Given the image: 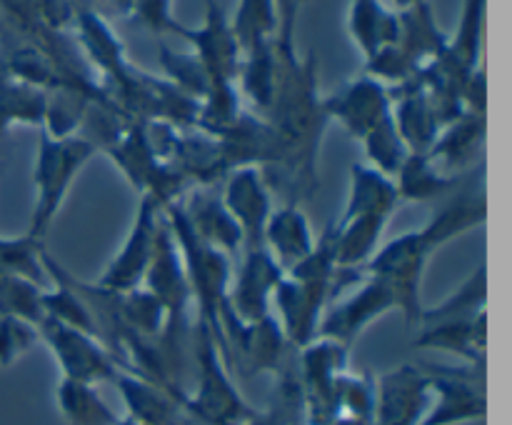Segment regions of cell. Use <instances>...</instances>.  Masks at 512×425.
Returning a JSON list of instances; mask_svg holds the SVG:
<instances>
[{"mask_svg": "<svg viewBox=\"0 0 512 425\" xmlns=\"http://www.w3.org/2000/svg\"><path fill=\"white\" fill-rule=\"evenodd\" d=\"M338 265L333 253V223L315 240L313 253L283 275L273 293L275 318L295 350L318 338L320 320L335 300Z\"/></svg>", "mask_w": 512, "mask_h": 425, "instance_id": "1", "label": "cell"}, {"mask_svg": "<svg viewBox=\"0 0 512 425\" xmlns=\"http://www.w3.org/2000/svg\"><path fill=\"white\" fill-rule=\"evenodd\" d=\"M423 285L408 283V280L393 278V275L363 273V278L353 285L343 300H333L320 320L318 335L333 338L338 343L353 348L355 340L383 315L403 313L405 325L410 330L420 325L423 315V298H420Z\"/></svg>", "mask_w": 512, "mask_h": 425, "instance_id": "2", "label": "cell"}, {"mask_svg": "<svg viewBox=\"0 0 512 425\" xmlns=\"http://www.w3.org/2000/svg\"><path fill=\"white\" fill-rule=\"evenodd\" d=\"M190 350L195 360V390L185 393L183 410L200 425H245L258 410L243 398L233 373L225 365L213 335L200 320H193Z\"/></svg>", "mask_w": 512, "mask_h": 425, "instance_id": "3", "label": "cell"}, {"mask_svg": "<svg viewBox=\"0 0 512 425\" xmlns=\"http://www.w3.org/2000/svg\"><path fill=\"white\" fill-rule=\"evenodd\" d=\"M95 153H98V148L80 133L68 135V138H53L45 130H40L38 153H35L33 165L35 203L25 235L45 240L50 225L68 200L75 178Z\"/></svg>", "mask_w": 512, "mask_h": 425, "instance_id": "4", "label": "cell"}, {"mask_svg": "<svg viewBox=\"0 0 512 425\" xmlns=\"http://www.w3.org/2000/svg\"><path fill=\"white\" fill-rule=\"evenodd\" d=\"M400 30L393 45L365 60V75L378 78L388 88L405 83L428 63H433L450 43V33L438 25L430 0L398 10Z\"/></svg>", "mask_w": 512, "mask_h": 425, "instance_id": "5", "label": "cell"}, {"mask_svg": "<svg viewBox=\"0 0 512 425\" xmlns=\"http://www.w3.org/2000/svg\"><path fill=\"white\" fill-rule=\"evenodd\" d=\"M103 153L118 165L130 185L140 195H150L160 208L183 198L193 185L178 173L170 163H165L148 143L143 120H133L118 138L105 145Z\"/></svg>", "mask_w": 512, "mask_h": 425, "instance_id": "6", "label": "cell"}, {"mask_svg": "<svg viewBox=\"0 0 512 425\" xmlns=\"http://www.w3.org/2000/svg\"><path fill=\"white\" fill-rule=\"evenodd\" d=\"M430 378V408L423 425L480 423L488 415V365L423 363Z\"/></svg>", "mask_w": 512, "mask_h": 425, "instance_id": "7", "label": "cell"}, {"mask_svg": "<svg viewBox=\"0 0 512 425\" xmlns=\"http://www.w3.org/2000/svg\"><path fill=\"white\" fill-rule=\"evenodd\" d=\"M348 345L318 335L298 348L300 390H303L305 425H333L338 420V385L350 370Z\"/></svg>", "mask_w": 512, "mask_h": 425, "instance_id": "8", "label": "cell"}, {"mask_svg": "<svg viewBox=\"0 0 512 425\" xmlns=\"http://www.w3.org/2000/svg\"><path fill=\"white\" fill-rule=\"evenodd\" d=\"M38 330L40 343L48 345L53 358L58 360L63 378L88 385L113 383L118 378L120 365L95 335L70 328L53 318H45Z\"/></svg>", "mask_w": 512, "mask_h": 425, "instance_id": "9", "label": "cell"}, {"mask_svg": "<svg viewBox=\"0 0 512 425\" xmlns=\"http://www.w3.org/2000/svg\"><path fill=\"white\" fill-rule=\"evenodd\" d=\"M160 223H163V208L150 195H140L133 225H130L123 245L113 255V260L105 265L95 283L113 290V293H128V290L140 288L150 263H153Z\"/></svg>", "mask_w": 512, "mask_h": 425, "instance_id": "10", "label": "cell"}, {"mask_svg": "<svg viewBox=\"0 0 512 425\" xmlns=\"http://www.w3.org/2000/svg\"><path fill=\"white\" fill-rule=\"evenodd\" d=\"M283 275L285 270L275 263L265 245L240 250L228 290V303L235 318L243 323H258L268 318L273 313V293Z\"/></svg>", "mask_w": 512, "mask_h": 425, "instance_id": "11", "label": "cell"}, {"mask_svg": "<svg viewBox=\"0 0 512 425\" xmlns=\"http://www.w3.org/2000/svg\"><path fill=\"white\" fill-rule=\"evenodd\" d=\"M175 35L193 45L195 58L203 63L210 78V88L238 85L243 53H240V45L235 40L233 28H230L228 15L215 0H205V23L200 28H185L183 23H178Z\"/></svg>", "mask_w": 512, "mask_h": 425, "instance_id": "12", "label": "cell"}, {"mask_svg": "<svg viewBox=\"0 0 512 425\" xmlns=\"http://www.w3.org/2000/svg\"><path fill=\"white\" fill-rule=\"evenodd\" d=\"M430 408V378L423 365L403 363L375 375L373 425H423Z\"/></svg>", "mask_w": 512, "mask_h": 425, "instance_id": "13", "label": "cell"}, {"mask_svg": "<svg viewBox=\"0 0 512 425\" xmlns=\"http://www.w3.org/2000/svg\"><path fill=\"white\" fill-rule=\"evenodd\" d=\"M323 108L330 120H338L348 130L350 138L363 140L370 130L393 115V100L388 85L363 73L323 98Z\"/></svg>", "mask_w": 512, "mask_h": 425, "instance_id": "14", "label": "cell"}, {"mask_svg": "<svg viewBox=\"0 0 512 425\" xmlns=\"http://www.w3.org/2000/svg\"><path fill=\"white\" fill-rule=\"evenodd\" d=\"M223 203L230 210V215L238 223L243 233V248H260L268 225L270 213H273V193L265 183L263 170L248 165V168H235L228 173L223 188Z\"/></svg>", "mask_w": 512, "mask_h": 425, "instance_id": "15", "label": "cell"}, {"mask_svg": "<svg viewBox=\"0 0 512 425\" xmlns=\"http://www.w3.org/2000/svg\"><path fill=\"white\" fill-rule=\"evenodd\" d=\"M73 35L103 88L123 80L128 75V70L133 68V63L125 55L123 40L115 35V30L110 28V23L98 10H75Z\"/></svg>", "mask_w": 512, "mask_h": 425, "instance_id": "16", "label": "cell"}, {"mask_svg": "<svg viewBox=\"0 0 512 425\" xmlns=\"http://www.w3.org/2000/svg\"><path fill=\"white\" fill-rule=\"evenodd\" d=\"M178 203L198 240L220 250L228 258H238L243 250V233L230 210L225 208L223 198L215 195L213 188H190Z\"/></svg>", "mask_w": 512, "mask_h": 425, "instance_id": "17", "label": "cell"}, {"mask_svg": "<svg viewBox=\"0 0 512 425\" xmlns=\"http://www.w3.org/2000/svg\"><path fill=\"white\" fill-rule=\"evenodd\" d=\"M488 135V113L465 110L460 118L445 125L435 138L428 158L448 175H465L483 163V145Z\"/></svg>", "mask_w": 512, "mask_h": 425, "instance_id": "18", "label": "cell"}, {"mask_svg": "<svg viewBox=\"0 0 512 425\" xmlns=\"http://www.w3.org/2000/svg\"><path fill=\"white\" fill-rule=\"evenodd\" d=\"M413 348L440 350L455 355L465 365H488V310L475 318L425 323L413 340Z\"/></svg>", "mask_w": 512, "mask_h": 425, "instance_id": "19", "label": "cell"}, {"mask_svg": "<svg viewBox=\"0 0 512 425\" xmlns=\"http://www.w3.org/2000/svg\"><path fill=\"white\" fill-rule=\"evenodd\" d=\"M390 100H393V120L410 153H428L438 138L440 123L420 75L393 85Z\"/></svg>", "mask_w": 512, "mask_h": 425, "instance_id": "20", "label": "cell"}, {"mask_svg": "<svg viewBox=\"0 0 512 425\" xmlns=\"http://www.w3.org/2000/svg\"><path fill=\"white\" fill-rule=\"evenodd\" d=\"M123 398L128 418L140 425H193L183 403L175 398L163 385L153 383L148 378H140L135 373L120 370L118 378L113 380Z\"/></svg>", "mask_w": 512, "mask_h": 425, "instance_id": "21", "label": "cell"}, {"mask_svg": "<svg viewBox=\"0 0 512 425\" xmlns=\"http://www.w3.org/2000/svg\"><path fill=\"white\" fill-rule=\"evenodd\" d=\"M315 240L318 238L310 228L303 205L285 203L273 208L268 225H265L263 243L285 273L313 253Z\"/></svg>", "mask_w": 512, "mask_h": 425, "instance_id": "22", "label": "cell"}, {"mask_svg": "<svg viewBox=\"0 0 512 425\" xmlns=\"http://www.w3.org/2000/svg\"><path fill=\"white\" fill-rule=\"evenodd\" d=\"M400 195L395 180L380 173L368 163H355L350 168V193L338 220L355 218V215H390L400 208Z\"/></svg>", "mask_w": 512, "mask_h": 425, "instance_id": "23", "label": "cell"}, {"mask_svg": "<svg viewBox=\"0 0 512 425\" xmlns=\"http://www.w3.org/2000/svg\"><path fill=\"white\" fill-rule=\"evenodd\" d=\"M393 180L400 203H435L448 198L463 175L443 173L425 153H410Z\"/></svg>", "mask_w": 512, "mask_h": 425, "instance_id": "24", "label": "cell"}, {"mask_svg": "<svg viewBox=\"0 0 512 425\" xmlns=\"http://www.w3.org/2000/svg\"><path fill=\"white\" fill-rule=\"evenodd\" d=\"M398 10H388L380 0H353L348 10V33L365 60L373 58L385 45L398 40Z\"/></svg>", "mask_w": 512, "mask_h": 425, "instance_id": "25", "label": "cell"}, {"mask_svg": "<svg viewBox=\"0 0 512 425\" xmlns=\"http://www.w3.org/2000/svg\"><path fill=\"white\" fill-rule=\"evenodd\" d=\"M485 8H488V0H463L458 28L450 35L448 48L443 50L445 58L468 75L483 68Z\"/></svg>", "mask_w": 512, "mask_h": 425, "instance_id": "26", "label": "cell"}, {"mask_svg": "<svg viewBox=\"0 0 512 425\" xmlns=\"http://www.w3.org/2000/svg\"><path fill=\"white\" fill-rule=\"evenodd\" d=\"M48 93L23 83L0 70V135L13 125H38L43 128Z\"/></svg>", "mask_w": 512, "mask_h": 425, "instance_id": "27", "label": "cell"}, {"mask_svg": "<svg viewBox=\"0 0 512 425\" xmlns=\"http://www.w3.org/2000/svg\"><path fill=\"white\" fill-rule=\"evenodd\" d=\"M55 403H58L60 415H63V420L68 425L118 423V415L113 413V408L98 393V385L60 378L58 388H55Z\"/></svg>", "mask_w": 512, "mask_h": 425, "instance_id": "28", "label": "cell"}, {"mask_svg": "<svg viewBox=\"0 0 512 425\" xmlns=\"http://www.w3.org/2000/svg\"><path fill=\"white\" fill-rule=\"evenodd\" d=\"M488 310V263H480L473 275L463 280L448 298L440 300L433 308H423L420 325L438 323V320L475 318Z\"/></svg>", "mask_w": 512, "mask_h": 425, "instance_id": "29", "label": "cell"}, {"mask_svg": "<svg viewBox=\"0 0 512 425\" xmlns=\"http://www.w3.org/2000/svg\"><path fill=\"white\" fill-rule=\"evenodd\" d=\"M275 378L278 380H275L270 405L265 410H258L245 425H305L303 390H300L295 358L285 360Z\"/></svg>", "mask_w": 512, "mask_h": 425, "instance_id": "30", "label": "cell"}, {"mask_svg": "<svg viewBox=\"0 0 512 425\" xmlns=\"http://www.w3.org/2000/svg\"><path fill=\"white\" fill-rule=\"evenodd\" d=\"M120 318L130 335L158 345L165 330V305L160 303L158 295L140 285L128 293H120Z\"/></svg>", "mask_w": 512, "mask_h": 425, "instance_id": "31", "label": "cell"}, {"mask_svg": "<svg viewBox=\"0 0 512 425\" xmlns=\"http://www.w3.org/2000/svg\"><path fill=\"white\" fill-rule=\"evenodd\" d=\"M45 243L35 240L30 235H18V238H0V278L3 275H20L33 283L50 288L48 273L43 268Z\"/></svg>", "mask_w": 512, "mask_h": 425, "instance_id": "32", "label": "cell"}, {"mask_svg": "<svg viewBox=\"0 0 512 425\" xmlns=\"http://www.w3.org/2000/svg\"><path fill=\"white\" fill-rule=\"evenodd\" d=\"M48 288L33 283L20 275H3L0 278V320L20 318L40 325L45 320L43 293Z\"/></svg>", "mask_w": 512, "mask_h": 425, "instance_id": "33", "label": "cell"}, {"mask_svg": "<svg viewBox=\"0 0 512 425\" xmlns=\"http://www.w3.org/2000/svg\"><path fill=\"white\" fill-rule=\"evenodd\" d=\"M363 148H365V158H368V165H373L375 170L380 173L390 175L395 178V173L400 170V165L405 163V158L410 155L408 145L405 140L400 138L398 133V125H395L393 115L385 118L378 128L370 130L363 140Z\"/></svg>", "mask_w": 512, "mask_h": 425, "instance_id": "34", "label": "cell"}, {"mask_svg": "<svg viewBox=\"0 0 512 425\" xmlns=\"http://www.w3.org/2000/svg\"><path fill=\"white\" fill-rule=\"evenodd\" d=\"M160 65L165 70V78L190 95L193 100H203L210 90V78L205 73L203 63L195 58V53H178V50L160 45Z\"/></svg>", "mask_w": 512, "mask_h": 425, "instance_id": "35", "label": "cell"}, {"mask_svg": "<svg viewBox=\"0 0 512 425\" xmlns=\"http://www.w3.org/2000/svg\"><path fill=\"white\" fill-rule=\"evenodd\" d=\"M375 408V375L370 373H348L340 378L338 385V420H365L373 423Z\"/></svg>", "mask_w": 512, "mask_h": 425, "instance_id": "36", "label": "cell"}, {"mask_svg": "<svg viewBox=\"0 0 512 425\" xmlns=\"http://www.w3.org/2000/svg\"><path fill=\"white\" fill-rule=\"evenodd\" d=\"M40 343L38 325L20 318L0 320V368H10Z\"/></svg>", "mask_w": 512, "mask_h": 425, "instance_id": "37", "label": "cell"}, {"mask_svg": "<svg viewBox=\"0 0 512 425\" xmlns=\"http://www.w3.org/2000/svg\"><path fill=\"white\" fill-rule=\"evenodd\" d=\"M170 5H173V0H135L130 18H135L140 25H145V28L158 35L175 33L178 20L173 18Z\"/></svg>", "mask_w": 512, "mask_h": 425, "instance_id": "38", "label": "cell"}, {"mask_svg": "<svg viewBox=\"0 0 512 425\" xmlns=\"http://www.w3.org/2000/svg\"><path fill=\"white\" fill-rule=\"evenodd\" d=\"M33 5L43 25H48L53 30H73V0H33Z\"/></svg>", "mask_w": 512, "mask_h": 425, "instance_id": "39", "label": "cell"}, {"mask_svg": "<svg viewBox=\"0 0 512 425\" xmlns=\"http://www.w3.org/2000/svg\"><path fill=\"white\" fill-rule=\"evenodd\" d=\"M105 3H113V5H115V10H118V13L128 15V18H130V10H133L135 0H105Z\"/></svg>", "mask_w": 512, "mask_h": 425, "instance_id": "40", "label": "cell"}, {"mask_svg": "<svg viewBox=\"0 0 512 425\" xmlns=\"http://www.w3.org/2000/svg\"><path fill=\"white\" fill-rule=\"evenodd\" d=\"M393 3H395V8H398V10H405V8H410V5L423 3V0H393Z\"/></svg>", "mask_w": 512, "mask_h": 425, "instance_id": "41", "label": "cell"}, {"mask_svg": "<svg viewBox=\"0 0 512 425\" xmlns=\"http://www.w3.org/2000/svg\"><path fill=\"white\" fill-rule=\"evenodd\" d=\"M333 425H373V423H365V420H348V418H340V420H335Z\"/></svg>", "mask_w": 512, "mask_h": 425, "instance_id": "42", "label": "cell"}, {"mask_svg": "<svg viewBox=\"0 0 512 425\" xmlns=\"http://www.w3.org/2000/svg\"><path fill=\"white\" fill-rule=\"evenodd\" d=\"M115 425H140V423H135V420H130L128 415H125V418H118V423Z\"/></svg>", "mask_w": 512, "mask_h": 425, "instance_id": "43", "label": "cell"}, {"mask_svg": "<svg viewBox=\"0 0 512 425\" xmlns=\"http://www.w3.org/2000/svg\"><path fill=\"white\" fill-rule=\"evenodd\" d=\"M98 3H105V0H98Z\"/></svg>", "mask_w": 512, "mask_h": 425, "instance_id": "44", "label": "cell"}]
</instances>
